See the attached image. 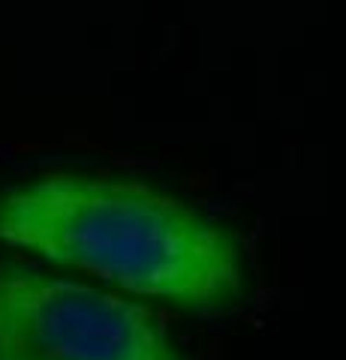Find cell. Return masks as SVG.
Returning a JSON list of instances; mask_svg holds the SVG:
<instances>
[{"label": "cell", "mask_w": 346, "mask_h": 360, "mask_svg": "<svg viewBox=\"0 0 346 360\" xmlns=\"http://www.w3.org/2000/svg\"><path fill=\"white\" fill-rule=\"evenodd\" d=\"M0 243L187 309L226 307L241 291L235 238L130 180L54 174L18 186L0 195Z\"/></svg>", "instance_id": "6da1fadb"}, {"label": "cell", "mask_w": 346, "mask_h": 360, "mask_svg": "<svg viewBox=\"0 0 346 360\" xmlns=\"http://www.w3.org/2000/svg\"><path fill=\"white\" fill-rule=\"evenodd\" d=\"M0 360H184L132 300L0 264Z\"/></svg>", "instance_id": "7a4b0ae2"}]
</instances>
